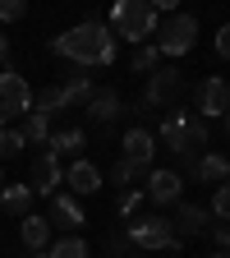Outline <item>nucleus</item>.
<instances>
[{
    "label": "nucleus",
    "mask_w": 230,
    "mask_h": 258,
    "mask_svg": "<svg viewBox=\"0 0 230 258\" xmlns=\"http://www.w3.org/2000/svg\"><path fill=\"white\" fill-rule=\"evenodd\" d=\"M5 60H10V37L0 32V70H5Z\"/></svg>",
    "instance_id": "2f4dec72"
},
{
    "label": "nucleus",
    "mask_w": 230,
    "mask_h": 258,
    "mask_svg": "<svg viewBox=\"0 0 230 258\" xmlns=\"http://www.w3.org/2000/svg\"><path fill=\"white\" fill-rule=\"evenodd\" d=\"M28 143H23V134H19V129H0V161H5V157H19Z\"/></svg>",
    "instance_id": "a878e982"
},
{
    "label": "nucleus",
    "mask_w": 230,
    "mask_h": 258,
    "mask_svg": "<svg viewBox=\"0 0 230 258\" xmlns=\"http://www.w3.org/2000/svg\"><path fill=\"white\" fill-rule=\"evenodd\" d=\"M138 175H147L143 166H134L129 157H120L115 166H111V184H129V180H138Z\"/></svg>",
    "instance_id": "393cba45"
},
{
    "label": "nucleus",
    "mask_w": 230,
    "mask_h": 258,
    "mask_svg": "<svg viewBox=\"0 0 230 258\" xmlns=\"http://www.w3.org/2000/svg\"><path fill=\"white\" fill-rule=\"evenodd\" d=\"M180 189H184V175L180 171H147V199L152 203H161V208L180 203Z\"/></svg>",
    "instance_id": "9b49d317"
},
{
    "label": "nucleus",
    "mask_w": 230,
    "mask_h": 258,
    "mask_svg": "<svg viewBox=\"0 0 230 258\" xmlns=\"http://www.w3.org/2000/svg\"><path fill=\"white\" fill-rule=\"evenodd\" d=\"M23 14H28L23 0H0V23H14V19H23Z\"/></svg>",
    "instance_id": "c85d7f7f"
},
{
    "label": "nucleus",
    "mask_w": 230,
    "mask_h": 258,
    "mask_svg": "<svg viewBox=\"0 0 230 258\" xmlns=\"http://www.w3.org/2000/svg\"><path fill=\"white\" fill-rule=\"evenodd\" d=\"M120 111H124V102H120V92H115V88H102V92H92V102H88V115H92L97 124H111Z\"/></svg>",
    "instance_id": "dca6fc26"
},
{
    "label": "nucleus",
    "mask_w": 230,
    "mask_h": 258,
    "mask_svg": "<svg viewBox=\"0 0 230 258\" xmlns=\"http://www.w3.org/2000/svg\"><path fill=\"white\" fill-rule=\"evenodd\" d=\"M124 240L138 244V249H180V235H175L171 217H138L124 231Z\"/></svg>",
    "instance_id": "0eeeda50"
},
{
    "label": "nucleus",
    "mask_w": 230,
    "mask_h": 258,
    "mask_svg": "<svg viewBox=\"0 0 230 258\" xmlns=\"http://www.w3.org/2000/svg\"><path fill=\"white\" fill-rule=\"evenodd\" d=\"M143 199H147V194H143V189H124V194H120V203H115V208H120V212L129 217V212H138V203H143Z\"/></svg>",
    "instance_id": "cd10ccee"
},
{
    "label": "nucleus",
    "mask_w": 230,
    "mask_h": 258,
    "mask_svg": "<svg viewBox=\"0 0 230 258\" xmlns=\"http://www.w3.org/2000/svg\"><path fill=\"white\" fill-rule=\"evenodd\" d=\"M193 102H198V111H193V115H198L203 124L216 120V115H225V111H230V83H225L221 74H207V79L198 83V92H193Z\"/></svg>",
    "instance_id": "6e6552de"
},
{
    "label": "nucleus",
    "mask_w": 230,
    "mask_h": 258,
    "mask_svg": "<svg viewBox=\"0 0 230 258\" xmlns=\"http://www.w3.org/2000/svg\"><path fill=\"white\" fill-rule=\"evenodd\" d=\"M207 258H230V253H221V249H216V253H207Z\"/></svg>",
    "instance_id": "473e14b6"
},
{
    "label": "nucleus",
    "mask_w": 230,
    "mask_h": 258,
    "mask_svg": "<svg viewBox=\"0 0 230 258\" xmlns=\"http://www.w3.org/2000/svg\"><path fill=\"white\" fill-rule=\"evenodd\" d=\"M32 111H37V115H55V111H64V97H60V88H46V92H37V97H32Z\"/></svg>",
    "instance_id": "b1692460"
},
{
    "label": "nucleus",
    "mask_w": 230,
    "mask_h": 258,
    "mask_svg": "<svg viewBox=\"0 0 230 258\" xmlns=\"http://www.w3.org/2000/svg\"><path fill=\"white\" fill-rule=\"evenodd\" d=\"M193 180L225 184V180H230V157H221V152H207V157H198V161H193Z\"/></svg>",
    "instance_id": "f3484780"
},
{
    "label": "nucleus",
    "mask_w": 230,
    "mask_h": 258,
    "mask_svg": "<svg viewBox=\"0 0 230 258\" xmlns=\"http://www.w3.org/2000/svg\"><path fill=\"white\" fill-rule=\"evenodd\" d=\"M60 184H64V166H60V157H51V152H42L37 161H32V180H28V189H32V199H55L60 194Z\"/></svg>",
    "instance_id": "1a4fd4ad"
},
{
    "label": "nucleus",
    "mask_w": 230,
    "mask_h": 258,
    "mask_svg": "<svg viewBox=\"0 0 230 258\" xmlns=\"http://www.w3.org/2000/svg\"><path fill=\"white\" fill-rule=\"evenodd\" d=\"M51 51L55 55H64V60H74V64H111L115 60V32L102 23V19H88V23H79V28H69V32H60V37L51 42Z\"/></svg>",
    "instance_id": "f257e3e1"
},
{
    "label": "nucleus",
    "mask_w": 230,
    "mask_h": 258,
    "mask_svg": "<svg viewBox=\"0 0 230 258\" xmlns=\"http://www.w3.org/2000/svg\"><path fill=\"white\" fill-rule=\"evenodd\" d=\"M19 240H23V249H32V253H46V249H51V221L28 212L23 226H19Z\"/></svg>",
    "instance_id": "2eb2a0df"
},
{
    "label": "nucleus",
    "mask_w": 230,
    "mask_h": 258,
    "mask_svg": "<svg viewBox=\"0 0 230 258\" xmlns=\"http://www.w3.org/2000/svg\"><path fill=\"white\" fill-rule=\"evenodd\" d=\"M152 70H161V51H157L152 42L134 46V74H152Z\"/></svg>",
    "instance_id": "5701e85b"
},
{
    "label": "nucleus",
    "mask_w": 230,
    "mask_h": 258,
    "mask_svg": "<svg viewBox=\"0 0 230 258\" xmlns=\"http://www.w3.org/2000/svg\"><path fill=\"white\" fill-rule=\"evenodd\" d=\"M19 134H23V143H46L51 139V120L37 115V111H28V124L19 129Z\"/></svg>",
    "instance_id": "412c9836"
},
{
    "label": "nucleus",
    "mask_w": 230,
    "mask_h": 258,
    "mask_svg": "<svg viewBox=\"0 0 230 258\" xmlns=\"http://www.w3.org/2000/svg\"><path fill=\"white\" fill-rule=\"evenodd\" d=\"M92 79L88 74H69V83H60V97H64V106H88L92 102Z\"/></svg>",
    "instance_id": "aec40b11"
},
{
    "label": "nucleus",
    "mask_w": 230,
    "mask_h": 258,
    "mask_svg": "<svg viewBox=\"0 0 230 258\" xmlns=\"http://www.w3.org/2000/svg\"><path fill=\"white\" fill-rule=\"evenodd\" d=\"M32 111V88L19 70H0V129H10L14 115Z\"/></svg>",
    "instance_id": "423d86ee"
},
{
    "label": "nucleus",
    "mask_w": 230,
    "mask_h": 258,
    "mask_svg": "<svg viewBox=\"0 0 230 258\" xmlns=\"http://www.w3.org/2000/svg\"><path fill=\"white\" fill-rule=\"evenodd\" d=\"M46 258H88V240L64 235V240H55V244L46 249Z\"/></svg>",
    "instance_id": "4be33fe9"
},
{
    "label": "nucleus",
    "mask_w": 230,
    "mask_h": 258,
    "mask_svg": "<svg viewBox=\"0 0 230 258\" xmlns=\"http://www.w3.org/2000/svg\"><path fill=\"white\" fill-rule=\"evenodd\" d=\"M64 189H69L74 199H83V194H97V189H102V171H97L92 161H74V166L64 171Z\"/></svg>",
    "instance_id": "ddd939ff"
},
{
    "label": "nucleus",
    "mask_w": 230,
    "mask_h": 258,
    "mask_svg": "<svg viewBox=\"0 0 230 258\" xmlns=\"http://www.w3.org/2000/svg\"><path fill=\"white\" fill-rule=\"evenodd\" d=\"M46 221H51V226H64V231H79L88 217H83V208H79L74 194H55V199H51V217H46Z\"/></svg>",
    "instance_id": "4468645a"
},
{
    "label": "nucleus",
    "mask_w": 230,
    "mask_h": 258,
    "mask_svg": "<svg viewBox=\"0 0 230 258\" xmlns=\"http://www.w3.org/2000/svg\"><path fill=\"white\" fill-rule=\"evenodd\" d=\"M193 42H198V19H193V14H171L152 32V46L161 51V60H166V55H189Z\"/></svg>",
    "instance_id": "20e7f679"
},
{
    "label": "nucleus",
    "mask_w": 230,
    "mask_h": 258,
    "mask_svg": "<svg viewBox=\"0 0 230 258\" xmlns=\"http://www.w3.org/2000/svg\"><path fill=\"white\" fill-rule=\"evenodd\" d=\"M0 189H5V175H0Z\"/></svg>",
    "instance_id": "f704fd0d"
},
{
    "label": "nucleus",
    "mask_w": 230,
    "mask_h": 258,
    "mask_svg": "<svg viewBox=\"0 0 230 258\" xmlns=\"http://www.w3.org/2000/svg\"><path fill=\"white\" fill-rule=\"evenodd\" d=\"M157 139L166 143L175 157H193L198 148H207V124H203L198 115H193V111H171L166 120H161Z\"/></svg>",
    "instance_id": "7ed1b4c3"
},
{
    "label": "nucleus",
    "mask_w": 230,
    "mask_h": 258,
    "mask_svg": "<svg viewBox=\"0 0 230 258\" xmlns=\"http://www.w3.org/2000/svg\"><path fill=\"white\" fill-rule=\"evenodd\" d=\"M216 55H221V60H230V23L216 32Z\"/></svg>",
    "instance_id": "7c9ffc66"
},
{
    "label": "nucleus",
    "mask_w": 230,
    "mask_h": 258,
    "mask_svg": "<svg viewBox=\"0 0 230 258\" xmlns=\"http://www.w3.org/2000/svg\"><path fill=\"white\" fill-rule=\"evenodd\" d=\"M157 23H161V14H157V5L152 0H120L115 5V14H111V32H115V42L124 37V42H134V46H143V42H152V32H157Z\"/></svg>",
    "instance_id": "f03ea898"
},
{
    "label": "nucleus",
    "mask_w": 230,
    "mask_h": 258,
    "mask_svg": "<svg viewBox=\"0 0 230 258\" xmlns=\"http://www.w3.org/2000/svg\"><path fill=\"white\" fill-rule=\"evenodd\" d=\"M0 208H5L10 217H28V208H32V189L28 184H5V189H0Z\"/></svg>",
    "instance_id": "6ab92c4d"
},
{
    "label": "nucleus",
    "mask_w": 230,
    "mask_h": 258,
    "mask_svg": "<svg viewBox=\"0 0 230 258\" xmlns=\"http://www.w3.org/2000/svg\"><path fill=\"white\" fill-rule=\"evenodd\" d=\"M184 97V74L180 70H152L147 74V92H143V111H180Z\"/></svg>",
    "instance_id": "39448f33"
},
{
    "label": "nucleus",
    "mask_w": 230,
    "mask_h": 258,
    "mask_svg": "<svg viewBox=\"0 0 230 258\" xmlns=\"http://www.w3.org/2000/svg\"><path fill=\"white\" fill-rule=\"evenodd\" d=\"M171 226H175V235H180V240H184V235H207V231H212V212L198 208V203H180Z\"/></svg>",
    "instance_id": "f8f14e48"
},
{
    "label": "nucleus",
    "mask_w": 230,
    "mask_h": 258,
    "mask_svg": "<svg viewBox=\"0 0 230 258\" xmlns=\"http://www.w3.org/2000/svg\"><path fill=\"white\" fill-rule=\"evenodd\" d=\"M212 240H216L221 253H230V221H216V226H212Z\"/></svg>",
    "instance_id": "c756f323"
},
{
    "label": "nucleus",
    "mask_w": 230,
    "mask_h": 258,
    "mask_svg": "<svg viewBox=\"0 0 230 258\" xmlns=\"http://www.w3.org/2000/svg\"><path fill=\"white\" fill-rule=\"evenodd\" d=\"M51 148V157H79L83 152V143H88V134H83V129H51V139H46Z\"/></svg>",
    "instance_id": "a211bd4d"
},
{
    "label": "nucleus",
    "mask_w": 230,
    "mask_h": 258,
    "mask_svg": "<svg viewBox=\"0 0 230 258\" xmlns=\"http://www.w3.org/2000/svg\"><path fill=\"white\" fill-rule=\"evenodd\" d=\"M207 212H212L216 221H230V180H225V184L212 194V208H207Z\"/></svg>",
    "instance_id": "bb28decb"
},
{
    "label": "nucleus",
    "mask_w": 230,
    "mask_h": 258,
    "mask_svg": "<svg viewBox=\"0 0 230 258\" xmlns=\"http://www.w3.org/2000/svg\"><path fill=\"white\" fill-rule=\"evenodd\" d=\"M124 157L134 161V166L152 171V157H157V134H152V129H143V124H129V129H124Z\"/></svg>",
    "instance_id": "9d476101"
},
{
    "label": "nucleus",
    "mask_w": 230,
    "mask_h": 258,
    "mask_svg": "<svg viewBox=\"0 0 230 258\" xmlns=\"http://www.w3.org/2000/svg\"><path fill=\"white\" fill-rule=\"evenodd\" d=\"M225 134H230V111H225Z\"/></svg>",
    "instance_id": "72a5a7b5"
}]
</instances>
